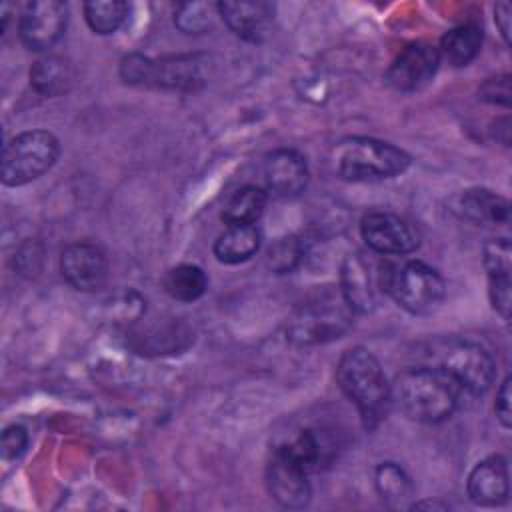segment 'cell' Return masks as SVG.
<instances>
[{"mask_svg":"<svg viewBox=\"0 0 512 512\" xmlns=\"http://www.w3.org/2000/svg\"><path fill=\"white\" fill-rule=\"evenodd\" d=\"M162 284L170 298L180 302H194L206 292L208 278L196 264H178L166 272Z\"/></svg>","mask_w":512,"mask_h":512,"instance_id":"cb8c5ba5","label":"cell"},{"mask_svg":"<svg viewBox=\"0 0 512 512\" xmlns=\"http://www.w3.org/2000/svg\"><path fill=\"white\" fill-rule=\"evenodd\" d=\"M386 290L404 310L412 314L434 312L446 296L444 278L432 266L418 260L398 266L390 274Z\"/></svg>","mask_w":512,"mask_h":512,"instance_id":"52a82bcc","label":"cell"},{"mask_svg":"<svg viewBox=\"0 0 512 512\" xmlns=\"http://www.w3.org/2000/svg\"><path fill=\"white\" fill-rule=\"evenodd\" d=\"M458 212L476 226H498L510 218V202L490 190L472 188L460 194Z\"/></svg>","mask_w":512,"mask_h":512,"instance_id":"ac0fdd59","label":"cell"},{"mask_svg":"<svg viewBox=\"0 0 512 512\" xmlns=\"http://www.w3.org/2000/svg\"><path fill=\"white\" fill-rule=\"evenodd\" d=\"M360 234L368 248L380 254H408L420 244V232L410 220L382 210L362 218Z\"/></svg>","mask_w":512,"mask_h":512,"instance_id":"9c48e42d","label":"cell"},{"mask_svg":"<svg viewBox=\"0 0 512 512\" xmlns=\"http://www.w3.org/2000/svg\"><path fill=\"white\" fill-rule=\"evenodd\" d=\"M302 258V244L296 236H284L278 238L270 248H268V266L278 272H290Z\"/></svg>","mask_w":512,"mask_h":512,"instance_id":"83f0119b","label":"cell"},{"mask_svg":"<svg viewBox=\"0 0 512 512\" xmlns=\"http://www.w3.org/2000/svg\"><path fill=\"white\" fill-rule=\"evenodd\" d=\"M128 14V4L120 0H92L84 4V18L92 32L112 34L116 32Z\"/></svg>","mask_w":512,"mask_h":512,"instance_id":"484cf974","label":"cell"},{"mask_svg":"<svg viewBox=\"0 0 512 512\" xmlns=\"http://www.w3.org/2000/svg\"><path fill=\"white\" fill-rule=\"evenodd\" d=\"M60 272L74 290L94 292L102 288L108 278V260L98 246L76 242L64 248L60 256Z\"/></svg>","mask_w":512,"mask_h":512,"instance_id":"7c38bea8","label":"cell"},{"mask_svg":"<svg viewBox=\"0 0 512 512\" xmlns=\"http://www.w3.org/2000/svg\"><path fill=\"white\" fill-rule=\"evenodd\" d=\"M216 12V4L182 2L174 8V24L184 34H200L212 26V18Z\"/></svg>","mask_w":512,"mask_h":512,"instance_id":"4316f807","label":"cell"},{"mask_svg":"<svg viewBox=\"0 0 512 512\" xmlns=\"http://www.w3.org/2000/svg\"><path fill=\"white\" fill-rule=\"evenodd\" d=\"M468 496L478 506H498L508 498V466L502 456L480 460L466 482Z\"/></svg>","mask_w":512,"mask_h":512,"instance_id":"2e32d148","label":"cell"},{"mask_svg":"<svg viewBox=\"0 0 512 512\" xmlns=\"http://www.w3.org/2000/svg\"><path fill=\"white\" fill-rule=\"evenodd\" d=\"M310 470L284 446H276L266 466L270 496L284 508H304L310 500Z\"/></svg>","mask_w":512,"mask_h":512,"instance_id":"ba28073f","label":"cell"},{"mask_svg":"<svg viewBox=\"0 0 512 512\" xmlns=\"http://www.w3.org/2000/svg\"><path fill=\"white\" fill-rule=\"evenodd\" d=\"M430 366L448 372L462 390L482 394L494 380V360L488 350L476 342L462 338H442L426 350Z\"/></svg>","mask_w":512,"mask_h":512,"instance_id":"5b68a950","label":"cell"},{"mask_svg":"<svg viewBox=\"0 0 512 512\" xmlns=\"http://www.w3.org/2000/svg\"><path fill=\"white\" fill-rule=\"evenodd\" d=\"M480 98L490 104L508 106L510 104V76L502 74V76L486 80L480 88Z\"/></svg>","mask_w":512,"mask_h":512,"instance_id":"f546056e","label":"cell"},{"mask_svg":"<svg viewBox=\"0 0 512 512\" xmlns=\"http://www.w3.org/2000/svg\"><path fill=\"white\" fill-rule=\"evenodd\" d=\"M154 60L140 54H130L120 64V74L130 84H152Z\"/></svg>","mask_w":512,"mask_h":512,"instance_id":"f1b7e54d","label":"cell"},{"mask_svg":"<svg viewBox=\"0 0 512 512\" xmlns=\"http://www.w3.org/2000/svg\"><path fill=\"white\" fill-rule=\"evenodd\" d=\"M264 178L272 194L280 198L298 196L308 184L306 158L296 150H276L266 158Z\"/></svg>","mask_w":512,"mask_h":512,"instance_id":"9a60e30c","label":"cell"},{"mask_svg":"<svg viewBox=\"0 0 512 512\" xmlns=\"http://www.w3.org/2000/svg\"><path fill=\"white\" fill-rule=\"evenodd\" d=\"M440 64V52L430 42L408 44L390 64L386 82L400 92H414L428 84Z\"/></svg>","mask_w":512,"mask_h":512,"instance_id":"8fae6325","label":"cell"},{"mask_svg":"<svg viewBox=\"0 0 512 512\" xmlns=\"http://www.w3.org/2000/svg\"><path fill=\"white\" fill-rule=\"evenodd\" d=\"M510 4L508 2H498L494 6V20H496V26L500 28L506 44L510 42Z\"/></svg>","mask_w":512,"mask_h":512,"instance_id":"d6a6232c","label":"cell"},{"mask_svg":"<svg viewBox=\"0 0 512 512\" xmlns=\"http://www.w3.org/2000/svg\"><path fill=\"white\" fill-rule=\"evenodd\" d=\"M340 292L354 312H370L376 306V284L368 262L360 254H350L342 264Z\"/></svg>","mask_w":512,"mask_h":512,"instance_id":"e0dca14e","label":"cell"},{"mask_svg":"<svg viewBox=\"0 0 512 512\" xmlns=\"http://www.w3.org/2000/svg\"><path fill=\"white\" fill-rule=\"evenodd\" d=\"M336 380L342 392L356 404L364 426H376L392 400L390 384L376 356L360 346L346 350L338 360Z\"/></svg>","mask_w":512,"mask_h":512,"instance_id":"7a4b0ae2","label":"cell"},{"mask_svg":"<svg viewBox=\"0 0 512 512\" xmlns=\"http://www.w3.org/2000/svg\"><path fill=\"white\" fill-rule=\"evenodd\" d=\"M354 310L340 290L326 288L300 304L288 320L286 334L298 346H314L340 338L352 326Z\"/></svg>","mask_w":512,"mask_h":512,"instance_id":"3957f363","label":"cell"},{"mask_svg":"<svg viewBox=\"0 0 512 512\" xmlns=\"http://www.w3.org/2000/svg\"><path fill=\"white\" fill-rule=\"evenodd\" d=\"M266 200H268V194L260 186H242L224 204L222 220L228 226L254 224L262 216L266 208Z\"/></svg>","mask_w":512,"mask_h":512,"instance_id":"603a6c76","label":"cell"},{"mask_svg":"<svg viewBox=\"0 0 512 512\" xmlns=\"http://www.w3.org/2000/svg\"><path fill=\"white\" fill-rule=\"evenodd\" d=\"M218 14L226 26L242 40L260 42L268 36L274 22V6L270 2H248V0H228L216 4Z\"/></svg>","mask_w":512,"mask_h":512,"instance_id":"4fadbf2b","label":"cell"},{"mask_svg":"<svg viewBox=\"0 0 512 512\" xmlns=\"http://www.w3.org/2000/svg\"><path fill=\"white\" fill-rule=\"evenodd\" d=\"M68 22V6L60 0L28 2L20 16V38L36 52L52 48L64 34Z\"/></svg>","mask_w":512,"mask_h":512,"instance_id":"30bf717a","label":"cell"},{"mask_svg":"<svg viewBox=\"0 0 512 512\" xmlns=\"http://www.w3.org/2000/svg\"><path fill=\"white\" fill-rule=\"evenodd\" d=\"M484 268L488 272V296L492 308L504 318H510V272L512 246L508 238H494L484 244Z\"/></svg>","mask_w":512,"mask_h":512,"instance_id":"5bb4252c","label":"cell"},{"mask_svg":"<svg viewBox=\"0 0 512 512\" xmlns=\"http://www.w3.org/2000/svg\"><path fill=\"white\" fill-rule=\"evenodd\" d=\"M200 82V62L194 56H170L160 62H154L152 84L156 86L192 90Z\"/></svg>","mask_w":512,"mask_h":512,"instance_id":"7402d4cb","label":"cell"},{"mask_svg":"<svg viewBox=\"0 0 512 512\" xmlns=\"http://www.w3.org/2000/svg\"><path fill=\"white\" fill-rule=\"evenodd\" d=\"M374 482H376L378 494L390 506H404L406 500L414 492L410 476L398 464H394V462H382L376 468Z\"/></svg>","mask_w":512,"mask_h":512,"instance_id":"d4e9b609","label":"cell"},{"mask_svg":"<svg viewBox=\"0 0 512 512\" xmlns=\"http://www.w3.org/2000/svg\"><path fill=\"white\" fill-rule=\"evenodd\" d=\"M74 70L68 60L60 56H44L30 68V84L44 96H60L70 90Z\"/></svg>","mask_w":512,"mask_h":512,"instance_id":"44dd1931","label":"cell"},{"mask_svg":"<svg viewBox=\"0 0 512 512\" xmlns=\"http://www.w3.org/2000/svg\"><path fill=\"white\" fill-rule=\"evenodd\" d=\"M496 416L502 422L504 428H510V376L504 378L496 392V404H494Z\"/></svg>","mask_w":512,"mask_h":512,"instance_id":"1f68e13d","label":"cell"},{"mask_svg":"<svg viewBox=\"0 0 512 512\" xmlns=\"http://www.w3.org/2000/svg\"><path fill=\"white\" fill-rule=\"evenodd\" d=\"M334 162L344 180L376 182L402 174L410 166V156L394 144L354 136L340 142Z\"/></svg>","mask_w":512,"mask_h":512,"instance_id":"277c9868","label":"cell"},{"mask_svg":"<svg viewBox=\"0 0 512 512\" xmlns=\"http://www.w3.org/2000/svg\"><path fill=\"white\" fill-rule=\"evenodd\" d=\"M460 384L438 366H416L400 372L390 384L396 406L416 422L436 424L452 416L458 406Z\"/></svg>","mask_w":512,"mask_h":512,"instance_id":"6da1fadb","label":"cell"},{"mask_svg":"<svg viewBox=\"0 0 512 512\" xmlns=\"http://www.w3.org/2000/svg\"><path fill=\"white\" fill-rule=\"evenodd\" d=\"M482 46V28L474 22H466L460 26L450 28L440 40V58L448 64L460 68L470 64Z\"/></svg>","mask_w":512,"mask_h":512,"instance_id":"ffe728a7","label":"cell"},{"mask_svg":"<svg viewBox=\"0 0 512 512\" xmlns=\"http://www.w3.org/2000/svg\"><path fill=\"white\" fill-rule=\"evenodd\" d=\"M260 248V230L256 224L228 226L214 242V256L224 264H240L252 258Z\"/></svg>","mask_w":512,"mask_h":512,"instance_id":"d6986e66","label":"cell"},{"mask_svg":"<svg viewBox=\"0 0 512 512\" xmlns=\"http://www.w3.org/2000/svg\"><path fill=\"white\" fill-rule=\"evenodd\" d=\"M60 154L58 138L48 130H28L14 136L2 152V182L22 186L52 168Z\"/></svg>","mask_w":512,"mask_h":512,"instance_id":"8992f818","label":"cell"},{"mask_svg":"<svg viewBox=\"0 0 512 512\" xmlns=\"http://www.w3.org/2000/svg\"><path fill=\"white\" fill-rule=\"evenodd\" d=\"M28 446V432L26 428L18 426V424H12L8 428H4L2 432V456L6 460H12V458H18Z\"/></svg>","mask_w":512,"mask_h":512,"instance_id":"4dcf8cb0","label":"cell"}]
</instances>
